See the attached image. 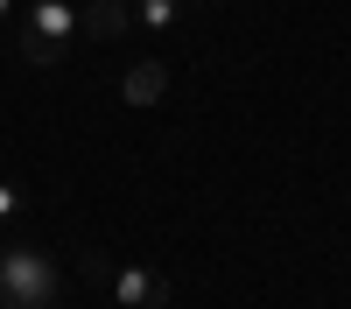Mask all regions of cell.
<instances>
[{
    "label": "cell",
    "instance_id": "obj_1",
    "mask_svg": "<svg viewBox=\"0 0 351 309\" xmlns=\"http://www.w3.org/2000/svg\"><path fill=\"white\" fill-rule=\"evenodd\" d=\"M56 295H64V274L36 239L0 246V309H56Z\"/></svg>",
    "mask_w": 351,
    "mask_h": 309
},
{
    "label": "cell",
    "instance_id": "obj_2",
    "mask_svg": "<svg viewBox=\"0 0 351 309\" xmlns=\"http://www.w3.org/2000/svg\"><path fill=\"white\" fill-rule=\"evenodd\" d=\"M77 28H84V14L71 8V0H36V8L21 14V64H36V71H56V64L71 56Z\"/></svg>",
    "mask_w": 351,
    "mask_h": 309
},
{
    "label": "cell",
    "instance_id": "obj_3",
    "mask_svg": "<svg viewBox=\"0 0 351 309\" xmlns=\"http://www.w3.org/2000/svg\"><path fill=\"white\" fill-rule=\"evenodd\" d=\"M112 302L120 309H169V274H155V267H112Z\"/></svg>",
    "mask_w": 351,
    "mask_h": 309
},
{
    "label": "cell",
    "instance_id": "obj_4",
    "mask_svg": "<svg viewBox=\"0 0 351 309\" xmlns=\"http://www.w3.org/2000/svg\"><path fill=\"white\" fill-rule=\"evenodd\" d=\"M77 14H84V28H92V36L112 42V36H127V28H134V0H84Z\"/></svg>",
    "mask_w": 351,
    "mask_h": 309
},
{
    "label": "cell",
    "instance_id": "obj_5",
    "mask_svg": "<svg viewBox=\"0 0 351 309\" xmlns=\"http://www.w3.org/2000/svg\"><path fill=\"white\" fill-rule=\"evenodd\" d=\"M120 92H127V106H155V99L169 92V64H134Z\"/></svg>",
    "mask_w": 351,
    "mask_h": 309
},
{
    "label": "cell",
    "instance_id": "obj_6",
    "mask_svg": "<svg viewBox=\"0 0 351 309\" xmlns=\"http://www.w3.org/2000/svg\"><path fill=\"white\" fill-rule=\"evenodd\" d=\"M134 21L162 36V28H176V21H183V0H134Z\"/></svg>",
    "mask_w": 351,
    "mask_h": 309
},
{
    "label": "cell",
    "instance_id": "obj_7",
    "mask_svg": "<svg viewBox=\"0 0 351 309\" xmlns=\"http://www.w3.org/2000/svg\"><path fill=\"white\" fill-rule=\"evenodd\" d=\"M14 218H21V190L0 183V225H14Z\"/></svg>",
    "mask_w": 351,
    "mask_h": 309
},
{
    "label": "cell",
    "instance_id": "obj_8",
    "mask_svg": "<svg viewBox=\"0 0 351 309\" xmlns=\"http://www.w3.org/2000/svg\"><path fill=\"white\" fill-rule=\"evenodd\" d=\"M8 14H14V0H0V21H8Z\"/></svg>",
    "mask_w": 351,
    "mask_h": 309
}]
</instances>
